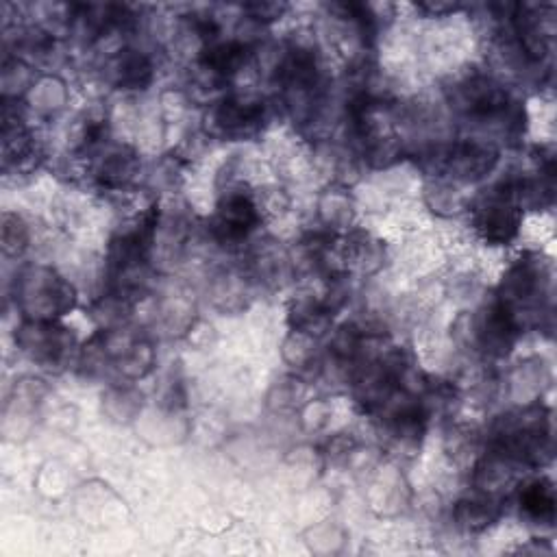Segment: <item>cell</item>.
Segmentation results:
<instances>
[{
  "label": "cell",
  "instance_id": "5b68a950",
  "mask_svg": "<svg viewBox=\"0 0 557 557\" xmlns=\"http://www.w3.org/2000/svg\"><path fill=\"white\" fill-rule=\"evenodd\" d=\"M521 505L529 518L551 523L555 516V494L549 481H534L521 492Z\"/></svg>",
  "mask_w": 557,
  "mask_h": 557
},
{
  "label": "cell",
  "instance_id": "6da1fadb",
  "mask_svg": "<svg viewBox=\"0 0 557 557\" xmlns=\"http://www.w3.org/2000/svg\"><path fill=\"white\" fill-rule=\"evenodd\" d=\"M475 227L492 244H507L518 235L521 209L514 183H505L501 192H492L477 207Z\"/></svg>",
  "mask_w": 557,
  "mask_h": 557
},
{
  "label": "cell",
  "instance_id": "277c9868",
  "mask_svg": "<svg viewBox=\"0 0 557 557\" xmlns=\"http://www.w3.org/2000/svg\"><path fill=\"white\" fill-rule=\"evenodd\" d=\"M264 120V107L257 103H238L225 101L216 111L218 127L229 135H249Z\"/></svg>",
  "mask_w": 557,
  "mask_h": 557
},
{
  "label": "cell",
  "instance_id": "7a4b0ae2",
  "mask_svg": "<svg viewBox=\"0 0 557 557\" xmlns=\"http://www.w3.org/2000/svg\"><path fill=\"white\" fill-rule=\"evenodd\" d=\"M497 164V153L490 146H481L475 142L453 146L449 155L444 157V168L455 172V177L462 179H479Z\"/></svg>",
  "mask_w": 557,
  "mask_h": 557
},
{
  "label": "cell",
  "instance_id": "3957f363",
  "mask_svg": "<svg viewBox=\"0 0 557 557\" xmlns=\"http://www.w3.org/2000/svg\"><path fill=\"white\" fill-rule=\"evenodd\" d=\"M257 218V209L251 203V198L233 194L220 205L216 231L220 233V238L225 240H240L246 233L255 229Z\"/></svg>",
  "mask_w": 557,
  "mask_h": 557
},
{
  "label": "cell",
  "instance_id": "8992f818",
  "mask_svg": "<svg viewBox=\"0 0 557 557\" xmlns=\"http://www.w3.org/2000/svg\"><path fill=\"white\" fill-rule=\"evenodd\" d=\"M246 57V48L238 42H227V44H218L214 48H209L203 57V64L207 68H212L214 72H222L229 74L235 72Z\"/></svg>",
  "mask_w": 557,
  "mask_h": 557
},
{
  "label": "cell",
  "instance_id": "52a82bcc",
  "mask_svg": "<svg viewBox=\"0 0 557 557\" xmlns=\"http://www.w3.org/2000/svg\"><path fill=\"white\" fill-rule=\"evenodd\" d=\"M499 516L497 505L490 501H470L462 503L460 510H457V518L466 529H484L488 527L494 518Z\"/></svg>",
  "mask_w": 557,
  "mask_h": 557
},
{
  "label": "cell",
  "instance_id": "ba28073f",
  "mask_svg": "<svg viewBox=\"0 0 557 557\" xmlns=\"http://www.w3.org/2000/svg\"><path fill=\"white\" fill-rule=\"evenodd\" d=\"M148 81H151V64L142 55L133 53L120 59V85L142 90Z\"/></svg>",
  "mask_w": 557,
  "mask_h": 557
}]
</instances>
